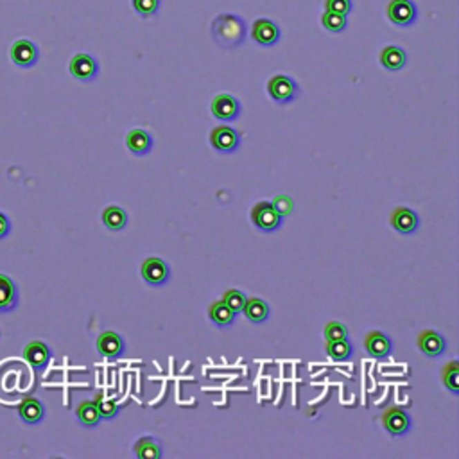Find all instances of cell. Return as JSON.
Wrapping results in <instances>:
<instances>
[{
    "label": "cell",
    "mask_w": 459,
    "mask_h": 459,
    "mask_svg": "<svg viewBox=\"0 0 459 459\" xmlns=\"http://www.w3.org/2000/svg\"><path fill=\"white\" fill-rule=\"evenodd\" d=\"M246 22L238 15L221 13L214 18L212 38L223 49H235L246 40Z\"/></svg>",
    "instance_id": "6da1fadb"
},
{
    "label": "cell",
    "mask_w": 459,
    "mask_h": 459,
    "mask_svg": "<svg viewBox=\"0 0 459 459\" xmlns=\"http://www.w3.org/2000/svg\"><path fill=\"white\" fill-rule=\"evenodd\" d=\"M268 93L274 102L279 104H287V102L294 101L300 93V88L292 77L285 74H277L268 81Z\"/></svg>",
    "instance_id": "7a4b0ae2"
},
{
    "label": "cell",
    "mask_w": 459,
    "mask_h": 459,
    "mask_svg": "<svg viewBox=\"0 0 459 459\" xmlns=\"http://www.w3.org/2000/svg\"><path fill=\"white\" fill-rule=\"evenodd\" d=\"M252 221L262 232H274L282 225V216L271 201H259L252 208Z\"/></svg>",
    "instance_id": "3957f363"
},
{
    "label": "cell",
    "mask_w": 459,
    "mask_h": 459,
    "mask_svg": "<svg viewBox=\"0 0 459 459\" xmlns=\"http://www.w3.org/2000/svg\"><path fill=\"white\" fill-rule=\"evenodd\" d=\"M386 13L389 22L397 27L413 26L418 18V9L413 0H389Z\"/></svg>",
    "instance_id": "277c9868"
},
{
    "label": "cell",
    "mask_w": 459,
    "mask_h": 459,
    "mask_svg": "<svg viewBox=\"0 0 459 459\" xmlns=\"http://www.w3.org/2000/svg\"><path fill=\"white\" fill-rule=\"evenodd\" d=\"M9 56H11V62L20 68H31L40 59V50H38L35 41L20 38L11 45Z\"/></svg>",
    "instance_id": "5b68a950"
},
{
    "label": "cell",
    "mask_w": 459,
    "mask_h": 459,
    "mask_svg": "<svg viewBox=\"0 0 459 459\" xmlns=\"http://www.w3.org/2000/svg\"><path fill=\"white\" fill-rule=\"evenodd\" d=\"M68 71L74 75L75 79L81 83H90L97 77L99 74V63L95 62V57L90 56L86 53H77L71 59Z\"/></svg>",
    "instance_id": "8992f818"
},
{
    "label": "cell",
    "mask_w": 459,
    "mask_h": 459,
    "mask_svg": "<svg viewBox=\"0 0 459 459\" xmlns=\"http://www.w3.org/2000/svg\"><path fill=\"white\" fill-rule=\"evenodd\" d=\"M140 274L144 282H147L149 285L158 287L167 282L169 277H171V270H169V265L165 264L162 259H158V256H149V259L142 262Z\"/></svg>",
    "instance_id": "52a82bcc"
},
{
    "label": "cell",
    "mask_w": 459,
    "mask_h": 459,
    "mask_svg": "<svg viewBox=\"0 0 459 459\" xmlns=\"http://www.w3.org/2000/svg\"><path fill=\"white\" fill-rule=\"evenodd\" d=\"M252 38L262 47H273L280 40V27L270 18H259L252 26Z\"/></svg>",
    "instance_id": "ba28073f"
},
{
    "label": "cell",
    "mask_w": 459,
    "mask_h": 459,
    "mask_svg": "<svg viewBox=\"0 0 459 459\" xmlns=\"http://www.w3.org/2000/svg\"><path fill=\"white\" fill-rule=\"evenodd\" d=\"M210 144L219 153H234L241 144V135L230 126H217L210 133Z\"/></svg>",
    "instance_id": "9c48e42d"
},
{
    "label": "cell",
    "mask_w": 459,
    "mask_h": 459,
    "mask_svg": "<svg viewBox=\"0 0 459 459\" xmlns=\"http://www.w3.org/2000/svg\"><path fill=\"white\" fill-rule=\"evenodd\" d=\"M210 110H212V115L216 119L230 122V120H235L241 115V102L230 93H219L214 97Z\"/></svg>",
    "instance_id": "30bf717a"
},
{
    "label": "cell",
    "mask_w": 459,
    "mask_h": 459,
    "mask_svg": "<svg viewBox=\"0 0 459 459\" xmlns=\"http://www.w3.org/2000/svg\"><path fill=\"white\" fill-rule=\"evenodd\" d=\"M382 425L391 436H404V434L409 433L411 418L400 407H389L382 415Z\"/></svg>",
    "instance_id": "8fae6325"
},
{
    "label": "cell",
    "mask_w": 459,
    "mask_h": 459,
    "mask_svg": "<svg viewBox=\"0 0 459 459\" xmlns=\"http://www.w3.org/2000/svg\"><path fill=\"white\" fill-rule=\"evenodd\" d=\"M416 344H418L420 352L427 355V357H438L442 355L447 348L445 337L442 334H438L436 330H422L416 337Z\"/></svg>",
    "instance_id": "7c38bea8"
},
{
    "label": "cell",
    "mask_w": 459,
    "mask_h": 459,
    "mask_svg": "<svg viewBox=\"0 0 459 459\" xmlns=\"http://www.w3.org/2000/svg\"><path fill=\"white\" fill-rule=\"evenodd\" d=\"M50 357H53V352L44 341H31L29 344H26L24 348V359H26L36 371L45 370V366L49 364Z\"/></svg>",
    "instance_id": "4fadbf2b"
},
{
    "label": "cell",
    "mask_w": 459,
    "mask_h": 459,
    "mask_svg": "<svg viewBox=\"0 0 459 459\" xmlns=\"http://www.w3.org/2000/svg\"><path fill=\"white\" fill-rule=\"evenodd\" d=\"M389 223H391V226L397 230L398 234L409 235L415 234L416 228H418V216H416L415 210H411V208L398 207L391 212Z\"/></svg>",
    "instance_id": "5bb4252c"
},
{
    "label": "cell",
    "mask_w": 459,
    "mask_h": 459,
    "mask_svg": "<svg viewBox=\"0 0 459 459\" xmlns=\"http://www.w3.org/2000/svg\"><path fill=\"white\" fill-rule=\"evenodd\" d=\"M97 352L101 355L108 359H115L122 355L124 348H126V343H124L122 337L113 330H104L101 332V336L97 337Z\"/></svg>",
    "instance_id": "9a60e30c"
},
{
    "label": "cell",
    "mask_w": 459,
    "mask_h": 459,
    "mask_svg": "<svg viewBox=\"0 0 459 459\" xmlns=\"http://www.w3.org/2000/svg\"><path fill=\"white\" fill-rule=\"evenodd\" d=\"M364 348H366V352L370 353L371 357L384 359L391 353L393 344H391V339L386 336L384 332L373 330L370 332V334H366V337H364Z\"/></svg>",
    "instance_id": "2e32d148"
},
{
    "label": "cell",
    "mask_w": 459,
    "mask_h": 459,
    "mask_svg": "<svg viewBox=\"0 0 459 459\" xmlns=\"http://www.w3.org/2000/svg\"><path fill=\"white\" fill-rule=\"evenodd\" d=\"M380 65L384 66L386 71L398 72L402 71L407 63V54L406 50L398 47V45H388L384 49L380 50Z\"/></svg>",
    "instance_id": "e0dca14e"
},
{
    "label": "cell",
    "mask_w": 459,
    "mask_h": 459,
    "mask_svg": "<svg viewBox=\"0 0 459 459\" xmlns=\"http://www.w3.org/2000/svg\"><path fill=\"white\" fill-rule=\"evenodd\" d=\"M126 146H128V149L131 151L133 155H147L151 147H153V137L146 129H131L128 133V137H126Z\"/></svg>",
    "instance_id": "ac0fdd59"
},
{
    "label": "cell",
    "mask_w": 459,
    "mask_h": 459,
    "mask_svg": "<svg viewBox=\"0 0 459 459\" xmlns=\"http://www.w3.org/2000/svg\"><path fill=\"white\" fill-rule=\"evenodd\" d=\"M18 415H20V418H22L26 424L36 425L44 420L45 407L38 398H26V400H22V404L18 406Z\"/></svg>",
    "instance_id": "d6986e66"
},
{
    "label": "cell",
    "mask_w": 459,
    "mask_h": 459,
    "mask_svg": "<svg viewBox=\"0 0 459 459\" xmlns=\"http://www.w3.org/2000/svg\"><path fill=\"white\" fill-rule=\"evenodd\" d=\"M18 303V289L6 274H0V312L13 310Z\"/></svg>",
    "instance_id": "ffe728a7"
},
{
    "label": "cell",
    "mask_w": 459,
    "mask_h": 459,
    "mask_svg": "<svg viewBox=\"0 0 459 459\" xmlns=\"http://www.w3.org/2000/svg\"><path fill=\"white\" fill-rule=\"evenodd\" d=\"M243 312L252 323H264L265 319L270 318V305L265 303L262 298L252 296L244 301Z\"/></svg>",
    "instance_id": "44dd1931"
},
{
    "label": "cell",
    "mask_w": 459,
    "mask_h": 459,
    "mask_svg": "<svg viewBox=\"0 0 459 459\" xmlns=\"http://www.w3.org/2000/svg\"><path fill=\"white\" fill-rule=\"evenodd\" d=\"M133 452L138 459H160L162 458V447H160L158 440L153 436H144L137 440Z\"/></svg>",
    "instance_id": "7402d4cb"
},
{
    "label": "cell",
    "mask_w": 459,
    "mask_h": 459,
    "mask_svg": "<svg viewBox=\"0 0 459 459\" xmlns=\"http://www.w3.org/2000/svg\"><path fill=\"white\" fill-rule=\"evenodd\" d=\"M208 318L210 321L216 323L217 327H230L232 323L235 321V312L230 309L228 305L223 303L221 300L214 301L210 307H208Z\"/></svg>",
    "instance_id": "603a6c76"
},
{
    "label": "cell",
    "mask_w": 459,
    "mask_h": 459,
    "mask_svg": "<svg viewBox=\"0 0 459 459\" xmlns=\"http://www.w3.org/2000/svg\"><path fill=\"white\" fill-rule=\"evenodd\" d=\"M102 223H104V226H106L108 230H111V232H119V230H122L124 226L128 225V214H126L124 208L111 205V207L104 208V212H102Z\"/></svg>",
    "instance_id": "cb8c5ba5"
},
{
    "label": "cell",
    "mask_w": 459,
    "mask_h": 459,
    "mask_svg": "<svg viewBox=\"0 0 459 459\" xmlns=\"http://www.w3.org/2000/svg\"><path fill=\"white\" fill-rule=\"evenodd\" d=\"M75 416L81 422V425L84 427H95V425L101 422V415H99L97 406L95 402L92 400H84L81 402L79 406L75 407Z\"/></svg>",
    "instance_id": "d4e9b609"
},
{
    "label": "cell",
    "mask_w": 459,
    "mask_h": 459,
    "mask_svg": "<svg viewBox=\"0 0 459 459\" xmlns=\"http://www.w3.org/2000/svg\"><path fill=\"white\" fill-rule=\"evenodd\" d=\"M352 352L353 348L348 337L327 341V353L334 361H346V359H350Z\"/></svg>",
    "instance_id": "484cf974"
},
{
    "label": "cell",
    "mask_w": 459,
    "mask_h": 459,
    "mask_svg": "<svg viewBox=\"0 0 459 459\" xmlns=\"http://www.w3.org/2000/svg\"><path fill=\"white\" fill-rule=\"evenodd\" d=\"M321 24L330 32H343L348 27V20H346L344 15L332 13V11H327V9H325V13L321 17Z\"/></svg>",
    "instance_id": "4316f807"
},
{
    "label": "cell",
    "mask_w": 459,
    "mask_h": 459,
    "mask_svg": "<svg viewBox=\"0 0 459 459\" xmlns=\"http://www.w3.org/2000/svg\"><path fill=\"white\" fill-rule=\"evenodd\" d=\"M442 379L445 388H449L452 393H459V362L451 361L443 368L442 371Z\"/></svg>",
    "instance_id": "83f0119b"
},
{
    "label": "cell",
    "mask_w": 459,
    "mask_h": 459,
    "mask_svg": "<svg viewBox=\"0 0 459 459\" xmlns=\"http://www.w3.org/2000/svg\"><path fill=\"white\" fill-rule=\"evenodd\" d=\"M93 402H95V406H97V411H99V415H101V418L111 420L119 415V406H117V402L111 400V398H106L104 395L99 393L97 398H95Z\"/></svg>",
    "instance_id": "f1b7e54d"
},
{
    "label": "cell",
    "mask_w": 459,
    "mask_h": 459,
    "mask_svg": "<svg viewBox=\"0 0 459 459\" xmlns=\"http://www.w3.org/2000/svg\"><path fill=\"white\" fill-rule=\"evenodd\" d=\"M221 301L225 305H228L230 309L237 314V312H243L246 296H244L243 291H238V289H228V291H225V294H223Z\"/></svg>",
    "instance_id": "f546056e"
},
{
    "label": "cell",
    "mask_w": 459,
    "mask_h": 459,
    "mask_svg": "<svg viewBox=\"0 0 459 459\" xmlns=\"http://www.w3.org/2000/svg\"><path fill=\"white\" fill-rule=\"evenodd\" d=\"M133 9L140 15L142 18H149L158 13L160 0H131Z\"/></svg>",
    "instance_id": "4dcf8cb0"
},
{
    "label": "cell",
    "mask_w": 459,
    "mask_h": 459,
    "mask_svg": "<svg viewBox=\"0 0 459 459\" xmlns=\"http://www.w3.org/2000/svg\"><path fill=\"white\" fill-rule=\"evenodd\" d=\"M325 337H327V341L348 337V328L344 327L343 323L339 321H330L325 325Z\"/></svg>",
    "instance_id": "1f68e13d"
},
{
    "label": "cell",
    "mask_w": 459,
    "mask_h": 459,
    "mask_svg": "<svg viewBox=\"0 0 459 459\" xmlns=\"http://www.w3.org/2000/svg\"><path fill=\"white\" fill-rule=\"evenodd\" d=\"M352 0H325V9L337 15H350L352 11Z\"/></svg>",
    "instance_id": "d6a6232c"
},
{
    "label": "cell",
    "mask_w": 459,
    "mask_h": 459,
    "mask_svg": "<svg viewBox=\"0 0 459 459\" xmlns=\"http://www.w3.org/2000/svg\"><path fill=\"white\" fill-rule=\"evenodd\" d=\"M271 203L274 205V208L279 210L280 216H289V214L292 212V199L289 198V196H277V198L271 201Z\"/></svg>",
    "instance_id": "836d02e7"
},
{
    "label": "cell",
    "mask_w": 459,
    "mask_h": 459,
    "mask_svg": "<svg viewBox=\"0 0 459 459\" xmlns=\"http://www.w3.org/2000/svg\"><path fill=\"white\" fill-rule=\"evenodd\" d=\"M9 232H11V223H9L8 217L0 212V238L8 237Z\"/></svg>",
    "instance_id": "e575fe53"
}]
</instances>
